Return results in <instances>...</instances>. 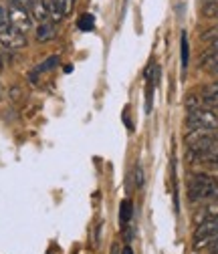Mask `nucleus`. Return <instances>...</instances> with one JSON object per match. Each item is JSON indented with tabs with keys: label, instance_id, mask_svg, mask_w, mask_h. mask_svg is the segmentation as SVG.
<instances>
[{
	"label": "nucleus",
	"instance_id": "6",
	"mask_svg": "<svg viewBox=\"0 0 218 254\" xmlns=\"http://www.w3.org/2000/svg\"><path fill=\"white\" fill-rule=\"evenodd\" d=\"M75 0H49V12H51V20L53 22H61L65 16H69L73 12Z\"/></svg>",
	"mask_w": 218,
	"mask_h": 254
},
{
	"label": "nucleus",
	"instance_id": "20",
	"mask_svg": "<svg viewBox=\"0 0 218 254\" xmlns=\"http://www.w3.org/2000/svg\"><path fill=\"white\" fill-rule=\"evenodd\" d=\"M121 254H134V250H132V246H126V248H123V252Z\"/></svg>",
	"mask_w": 218,
	"mask_h": 254
},
{
	"label": "nucleus",
	"instance_id": "12",
	"mask_svg": "<svg viewBox=\"0 0 218 254\" xmlns=\"http://www.w3.org/2000/svg\"><path fill=\"white\" fill-rule=\"evenodd\" d=\"M59 63H61L59 57H51V59H47V61L43 63V65H41L37 71H39V73H43V71H51V69H55V67L59 65Z\"/></svg>",
	"mask_w": 218,
	"mask_h": 254
},
{
	"label": "nucleus",
	"instance_id": "8",
	"mask_svg": "<svg viewBox=\"0 0 218 254\" xmlns=\"http://www.w3.org/2000/svg\"><path fill=\"white\" fill-rule=\"evenodd\" d=\"M55 35H57V30H55V26L51 22H41L35 28V37H37L39 43H49V41L55 39Z\"/></svg>",
	"mask_w": 218,
	"mask_h": 254
},
{
	"label": "nucleus",
	"instance_id": "4",
	"mask_svg": "<svg viewBox=\"0 0 218 254\" xmlns=\"http://www.w3.org/2000/svg\"><path fill=\"white\" fill-rule=\"evenodd\" d=\"M188 125L192 127H198V129H208V131H214L218 127V115L212 111V109H204V107H198V109H192L188 113Z\"/></svg>",
	"mask_w": 218,
	"mask_h": 254
},
{
	"label": "nucleus",
	"instance_id": "19",
	"mask_svg": "<svg viewBox=\"0 0 218 254\" xmlns=\"http://www.w3.org/2000/svg\"><path fill=\"white\" fill-rule=\"evenodd\" d=\"M2 22H6V12H4L2 6H0V24H2Z\"/></svg>",
	"mask_w": 218,
	"mask_h": 254
},
{
	"label": "nucleus",
	"instance_id": "1",
	"mask_svg": "<svg viewBox=\"0 0 218 254\" xmlns=\"http://www.w3.org/2000/svg\"><path fill=\"white\" fill-rule=\"evenodd\" d=\"M218 192V182L212 180L206 174H196L190 178L188 182V196L192 202H200V200H208L214 198Z\"/></svg>",
	"mask_w": 218,
	"mask_h": 254
},
{
	"label": "nucleus",
	"instance_id": "15",
	"mask_svg": "<svg viewBox=\"0 0 218 254\" xmlns=\"http://www.w3.org/2000/svg\"><path fill=\"white\" fill-rule=\"evenodd\" d=\"M186 107H188L190 111L192 109H198L200 107V99H196V95H190V97L186 99Z\"/></svg>",
	"mask_w": 218,
	"mask_h": 254
},
{
	"label": "nucleus",
	"instance_id": "7",
	"mask_svg": "<svg viewBox=\"0 0 218 254\" xmlns=\"http://www.w3.org/2000/svg\"><path fill=\"white\" fill-rule=\"evenodd\" d=\"M28 12H30V16H33V20H37L39 24H41V22H49V20H51L49 2H45V0H33V2H30Z\"/></svg>",
	"mask_w": 218,
	"mask_h": 254
},
{
	"label": "nucleus",
	"instance_id": "16",
	"mask_svg": "<svg viewBox=\"0 0 218 254\" xmlns=\"http://www.w3.org/2000/svg\"><path fill=\"white\" fill-rule=\"evenodd\" d=\"M30 2H33V0H10V4L12 6H18V8H30Z\"/></svg>",
	"mask_w": 218,
	"mask_h": 254
},
{
	"label": "nucleus",
	"instance_id": "2",
	"mask_svg": "<svg viewBox=\"0 0 218 254\" xmlns=\"http://www.w3.org/2000/svg\"><path fill=\"white\" fill-rule=\"evenodd\" d=\"M214 238H218V214L208 216L206 220H202L198 224L196 234H194V248L200 250V248L208 246Z\"/></svg>",
	"mask_w": 218,
	"mask_h": 254
},
{
	"label": "nucleus",
	"instance_id": "22",
	"mask_svg": "<svg viewBox=\"0 0 218 254\" xmlns=\"http://www.w3.org/2000/svg\"><path fill=\"white\" fill-rule=\"evenodd\" d=\"M2 69H4V63H2V57H0V73H2Z\"/></svg>",
	"mask_w": 218,
	"mask_h": 254
},
{
	"label": "nucleus",
	"instance_id": "5",
	"mask_svg": "<svg viewBox=\"0 0 218 254\" xmlns=\"http://www.w3.org/2000/svg\"><path fill=\"white\" fill-rule=\"evenodd\" d=\"M6 20L12 26H16L18 30H22V33H28V30L33 28V16H30V12L26 8H18V6L10 4L8 12H6Z\"/></svg>",
	"mask_w": 218,
	"mask_h": 254
},
{
	"label": "nucleus",
	"instance_id": "13",
	"mask_svg": "<svg viewBox=\"0 0 218 254\" xmlns=\"http://www.w3.org/2000/svg\"><path fill=\"white\" fill-rule=\"evenodd\" d=\"M182 67H188V37L186 33L182 35Z\"/></svg>",
	"mask_w": 218,
	"mask_h": 254
},
{
	"label": "nucleus",
	"instance_id": "24",
	"mask_svg": "<svg viewBox=\"0 0 218 254\" xmlns=\"http://www.w3.org/2000/svg\"><path fill=\"white\" fill-rule=\"evenodd\" d=\"M214 166H218V160H216V164H214Z\"/></svg>",
	"mask_w": 218,
	"mask_h": 254
},
{
	"label": "nucleus",
	"instance_id": "3",
	"mask_svg": "<svg viewBox=\"0 0 218 254\" xmlns=\"http://www.w3.org/2000/svg\"><path fill=\"white\" fill-rule=\"evenodd\" d=\"M0 45L6 47V49H12V51L24 49L26 47V35L6 20V22L0 24Z\"/></svg>",
	"mask_w": 218,
	"mask_h": 254
},
{
	"label": "nucleus",
	"instance_id": "23",
	"mask_svg": "<svg viewBox=\"0 0 218 254\" xmlns=\"http://www.w3.org/2000/svg\"><path fill=\"white\" fill-rule=\"evenodd\" d=\"M210 254H218V250H212V252H210Z\"/></svg>",
	"mask_w": 218,
	"mask_h": 254
},
{
	"label": "nucleus",
	"instance_id": "11",
	"mask_svg": "<svg viewBox=\"0 0 218 254\" xmlns=\"http://www.w3.org/2000/svg\"><path fill=\"white\" fill-rule=\"evenodd\" d=\"M77 26H79V30H93V26H95V18H93V14H83V16H79V20H77Z\"/></svg>",
	"mask_w": 218,
	"mask_h": 254
},
{
	"label": "nucleus",
	"instance_id": "10",
	"mask_svg": "<svg viewBox=\"0 0 218 254\" xmlns=\"http://www.w3.org/2000/svg\"><path fill=\"white\" fill-rule=\"evenodd\" d=\"M132 212H134V206H132V200H123L121 202V212H119V218L123 224H128L132 220Z\"/></svg>",
	"mask_w": 218,
	"mask_h": 254
},
{
	"label": "nucleus",
	"instance_id": "9",
	"mask_svg": "<svg viewBox=\"0 0 218 254\" xmlns=\"http://www.w3.org/2000/svg\"><path fill=\"white\" fill-rule=\"evenodd\" d=\"M202 103L208 105L210 109H218V83H212V85H208L204 89Z\"/></svg>",
	"mask_w": 218,
	"mask_h": 254
},
{
	"label": "nucleus",
	"instance_id": "14",
	"mask_svg": "<svg viewBox=\"0 0 218 254\" xmlns=\"http://www.w3.org/2000/svg\"><path fill=\"white\" fill-rule=\"evenodd\" d=\"M144 182H145V180H144V168L138 164V166H136V186H138V188H142V186H144Z\"/></svg>",
	"mask_w": 218,
	"mask_h": 254
},
{
	"label": "nucleus",
	"instance_id": "18",
	"mask_svg": "<svg viewBox=\"0 0 218 254\" xmlns=\"http://www.w3.org/2000/svg\"><path fill=\"white\" fill-rule=\"evenodd\" d=\"M208 248H210V252H212V250H218V238H214V240L208 244Z\"/></svg>",
	"mask_w": 218,
	"mask_h": 254
},
{
	"label": "nucleus",
	"instance_id": "21",
	"mask_svg": "<svg viewBox=\"0 0 218 254\" xmlns=\"http://www.w3.org/2000/svg\"><path fill=\"white\" fill-rule=\"evenodd\" d=\"M212 135H214V139H216V141H218V127H216V129H214V131H212Z\"/></svg>",
	"mask_w": 218,
	"mask_h": 254
},
{
	"label": "nucleus",
	"instance_id": "17",
	"mask_svg": "<svg viewBox=\"0 0 218 254\" xmlns=\"http://www.w3.org/2000/svg\"><path fill=\"white\" fill-rule=\"evenodd\" d=\"M212 41H210V47L214 49V53H218V30H212Z\"/></svg>",
	"mask_w": 218,
	"mask_h": 254
}]
</instances>
